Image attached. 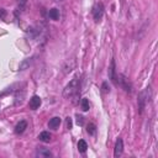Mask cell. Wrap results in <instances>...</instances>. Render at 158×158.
Masks as SVG:
<instances>
[{"mask_svg": "<svg viewBox=\"0 0 158 158\" xmlns=\"http://www.w3.org/2000/svg\"><path fill=\"white\" fill-rule=\"evenodd\" d=\"M78 91H79V79H78V77H75V78H73V79L69 81V84L65 86V89H64V91H63V95H64L65 98L70 99V98L75 96V95L78 94Z\"/></svg>", "mask_w": 158, "mask_h": 158, "instance_id": "1", "label": "cell"}, {"mask_svg": "<svg viewBox=\"0 0 158 158\" xmlns=\"http://www.w3.org/2000/svg\"><path fill=\"white\" fill-rule=\"evenodd\" d=\"M36 156L40 157V158H49L52 157V152L48 149V148H44V147H40L36 152Z\"/></svg>", "mask_w": 158, "mask_h": 158, "instance_id": "4", "label": "cell"}, {"mask_svg": "<svg viewBox=\"0 0 158 158\" xmlns=\"http://www.w3.org/2000/svg\"><path fill=\"white\" fill-rule=\"evenodd\" d=\"M48 16H49V19H51V20H54V21L59 20V10H58V9H56V7L51 9V10H49V12H48Z\"/></svg>", "mask_w": 158, "mask_h": 158, "instance_id": "9", "label": "cell"}, {"mask_svg": "<svg viewBox=\"0 0 158 158\" xmlns=\"http://www.w3.org/2000/svg\"><path fill=\"white\" fill-rule=\"evenodd\" d=\"M86 148H88L86 142H85L84 139H80V141L78 142V151H79V152H81V153H84V152L86 151Z\"/></svg>", "mask_w": 158, "mask_h": 158, "instance_id": "13", "label": "cell"}, {"mask_svg": "<svg viewBox=\"0 0 158 158\" xmlns=\"http://www.w3.org/2000/svg\"><path fill=\"white\" fill-rule=\"evenodd\" d=\"M122 151H123V142L121 138H118L115 143V149H114V156L115 157H118L122 154Z\"/></svg>", "mask_w": 158, "mask_h": 158, "instance_id": "5", "label": "cell"}, {"mask_svg": "<svg viewBox=\"0 0 158 158\" xmlns=\"http://www.w3.org/2000/svg\"><path fill=\"white\" fill-rule=\"evenodd\" d=\"M41 106V98L37 96V95H33L31 99H30V107L32 110H36Z\"/></svg>", "mask_w": 158, "mask_h": 158, "instance_id": "6", "label": "cell"}, {"mask_svg": "<svg viewBox=\"0 0 158 158\" xmlns=\"http://www.w3.org/2000/svg\"><path fill=\"white\" fill-rule=\"evenodd\" d=\"M5 16H6V11H5L4 9H0V17H1V19H4Z\"/></svg>", "mask_w": 158, "mask_h": 158, "instance_id": "18", "label": "cell"}, {"mask_svg": "<svg viewBox=\"0 0 158 158\" xmlns=\"http://www.w3.org/2000/svg\"><path fill=\"white\" fill-rule=\"evenodd\" d=\"M83 122H84V118H83V116H79V115H77V123L78 125H83Z\"/></svg>", "mask_w": 158, "mask_h": 158, "instance_id": "17", "label": "cell"}, {"mask_svg": "<svg viewBox=\"0 0 158 158\" xmlns=\"http://www.w3.org/2000/svg\"><path fill=\"white\" fill-rule=\"evenodd\" d=\"M109 77H110V79H111L114 83H117L116 77H115V62H114V60H111V67H110V69H109Z\"/></svg>", "mask_w": 158, "mask_h": 158, "instance_id": "11", "label": "cell"}, {"mask_svg": "<svg viewBox=\"0 0 158 158\" xmlns=\"http://www.w3.org/2000/svg\"><path fill=\"white\" fill-rule=\"evenodd\" d=\"M149 98H151V90L149 88H147L146 90H143L142 93H139V96H138V109H139V112L142 114L144 107H146V104L149 101Z\"/></svg>", "mask_w": 158, "mask_h": 158, "instance_id": "2", "label": "cell"}, {"mask_svg": "<svg viewBox=\"0 0 158 158\" xmlns=\"http://www.w3.org/2000/svg\"><path fill=\"white\" fill-rule=\"evenodd\" d=\"M31 63H32V58H26V59H23V60L21 62V64H20L19 69H20V70H23V69L28 68Z\"/></svg>", "mask_w": 158, "mask_h": 158, "instance_id": "12", "label": "cell"}, {"mask_svg": "<svg viewBox=\"0 0 158 158\" xmlns=\"http://www.w3.org/2000/svg\"><path fill=\"white\" fill-rule=\"evenodd\" d=\"M95 131H96V126L94 125V123H89L88 126H86V132L89 133V135H94L95 133Z\"/></svg>", "mask_w": 158, "mask_h": 158, "instance_id": "15", "label": "cell"}, {"mask_svg": "<svg viewBox=\"0 0 158 158\" xmlns=\"http://www.w3.org/2000/svg\"><path fill=\"white\" fill-rule=\"evenodd\" d=\"M102 15H104V5L99 2L93 7V17L96 22H99L102 19Z\"/></svg>", "mask_w": 158, "mask_h": 158, "instance_id": "3", "label": "cell"}, {"mask_svg": "<svg viewBox=\"0 0 158 158\" xmlns=\"http://www.w3.org/2000/svg\"><path fill=\"white\" fill-rule=\"evenodd\" d=\"M65 127H67L68 130L72 128V118H70V117H68V118L65 120Z\"/></svg>", "mask_w": 158, "mask_h": 158, "instance_id": "16", "label": "cell"}, {"mask_svg": "<svg viewBox=\"0 0 158 158\" xmlns=\"http://www.w3.org/2000/svg\"><path fill=\"white\" fill-rule=\"evenodd\" d=\"M80 106H81V110L83 111H88L89 110V107H90V105H89V100L88 99H81V101H80Z\"/></svg>", "mask_w": 158, "mask_h": 158, "instance_id": "14", "label": "cell"}, {"mask_svg": "<svg viewBox=\"0 0 158 158\" xmlns=\"http://www.w3.org/2000/svg\"><path fill=\"white\" fill-rule=\"evenodd\" d=\"M102 88H104V91H105V93H109L110 89H107V83H104V84H102Z\"/></svg>", "mask_w": 158, "mask_h": 158, "instance_id": "19", "label": "cell"}, {"mask_svg": "<svg viewBox=\"0 0 158 158\" xmlns=\"http://www.w3.org/2000/svg\"><path fill=\"white\" fill-rule=\"evenodd\" d=\"M38 138H40V141H42V142L47 143V142H49V141H51L52 136H51V133H49V132H47V131H43V132H41V133H40Z\"/></svg>", "mask_w": 158, "mask_h": 158, "instance_id": "10", "label": "cell"}, {"mask_svg": "<svg viewBox=\"0 0 158 158\" xmlns=\"http://www.w3.org/2000/svg\"><path fill=\"white\" fill-rule=\"evenodd\" d=\"M59 125H60V117H52L51 120H49V122H48V126H49V128H53V130H57L58 127H59Z\"/></svg>", "mask_w": 158, "mask_h": 158, "instance_id": "7", "label": "cell"}, {"mask_svg": "<svg viewBox=\"0 0 158 158\" xmlns=\"http://www.w3.org/2000/svg\"><path fill=\"white\" fill-rule=\"evenodd\" d=\"M26 128H27V122L22 120V121H20V122L16 125V127H15V132H16L17 135H20V133H22Z\"/></svg>", "mask_w": 158, "mask_h": 158, "instance_id": "8", "label": "cell"}]
</instances>
